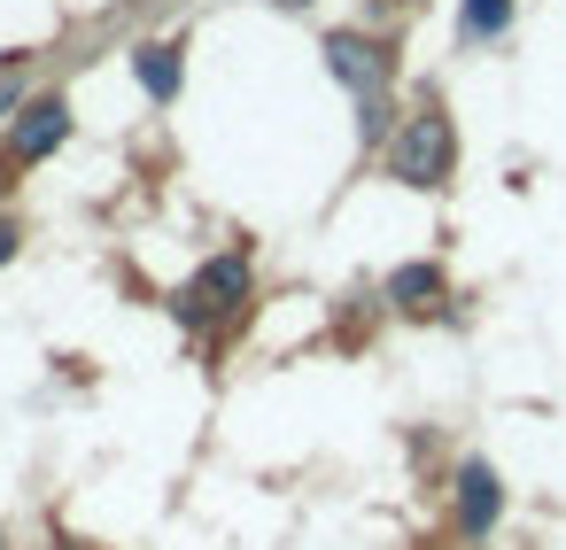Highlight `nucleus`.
Listing matches in <instances>:
<instances>
[{
	"instance_id": "1",
	"label": "nucleus",
	"mask_w": 566,
	"mask_h": 550,
	"mask_svg": "<svg viewBox=\"0 0 566 550\" xmlns=\"http://www.w3.org/2000/svg\"><path fill=\"white\" fill-rule=\"evenodd\" d=\"M450 156H458V140H450V117H411L403 133H396V148H388V171L403 179V187H442L450 179Z\"/></svg>"
},
{
	"instance_id": "2",
	"label": "nucleus",
	"mask_w": 566,
	"mask_h": 550,
	"mask_svg": "<svg viewBox=\"0 0 566 550\" xmlns=\"http://www.w3.org/2000/svg\"><path fill=\"white\" fill-rule=\"evenodd\" d=\"M249 303V256H210L195 272V287L179 295V318L187 326H210V318H233Z\"/></svg>"
},
{
	"instance_id": "3",
	"label": "nucleus",
	"mask_w": 566,
	"mask_h": 550,
	"mask_svg": "<svg viewBox=\"0 0 566 550\" xmlns=\"http://www.w3.org/2000/svg\"><path fill=\"white\" fill-rule=\"evenodd\" d=\"M63 140H71V102H63V94H48V102H32V109L17 117L9 156H17V163H40V156H55Z\"/></svg>"
},
{
	"instance_id": "4",
	"label": "nucleus",
	"mask_w": 566,
	"mask_h": 550,
	"mask_svg": "<svg viewBox=\"0 0 566 550\" xmlns=\"http://www.w3.org/2000/svg\"><path fill=\"white\" fill-rule=\"evenodd\" d=\"M326 63H334V78H342L357 102H373V94H380V78H388L380 47H365L357 32H334V40H326Z\"/></svg>"
},
{
	"instance_id": "5",
	"label": "nucleus",
	"mask_w": 566,
	"mask_h": 550,
	"mask_svg": "<svg viewBox=\"0 0 566 550\" xmlns=\"http://www.w3.org/2000/svg\"><path fill=\"white\" fill-rule=\"evenodd\" d=\"M496 511H504V488H496V473L473 457V465H458V527L465 535H489L496 527Z\"/></svg>"
},
{
	"instance_id": "6",
	"label": "nucleus",
	"mask_w": 566,
	"mask_h": 550,
	"mask_svg": "<svg viewBox=\"0 0 566 550\" xmlns=\"http://www.w3.org/2000/svg\"><path fill=\"white\" fill-rule=\"evenodd\" d=\"M388 303H403V310H434V303H442V272H434V264H403V272L388 279Z\"/></svg>"
},
{
	"instance_id": "7",
	"label": "nucleus",
	"mask_w": 566,
	"mask_h": 550,
	"mask_svg": "<svg viewBox=\"0 0 566 550\" xmlns=\"http://www.w3.org/2000/svg\"><path fill=\"white\" fill-rule=\"evenodd\" d=\"M133 71H140V86H148L156 102H179V47H140Z\"/></svg>"
},
{
	"instance_id": "8",
	"label": "nucleus",
	"mask_w": 566,
	"mask_h": 550,
	"mask_svg": "<svg viewBox=\"0 0 566 550\" xmlns=\"http://www.w3.org/2000/svg\"><path fill=\"white\" fill-rule=\"evenodd\" d=\"M504 24H512V0H465V32L473 40H496Z\"/></svg>"
},
{
	"instance_id": "9",
	"label": "nucleus",
	"mask_w": 566,
	"mask_h": 550,
	"mask_svg": "<svg viewBox=\"0 0 566 550\" xmlns=\"http://www.w3.org/2000/svg\"><path fill=\"white\" fill-rule=\"evenodd\" d=\"M9 256H17V233H9V225H0V264H9Z\"/></svg>"
},
{
	"instance_id": "10",
	"label": "nucleus",
	"mask_w": 566,
	"mask_h": 550,
	"mask_svg": "<svg viewBox=\"0 0 566 550\" xmlns=\"http://www.w3.org/2000/svg\"><path fill=\"white\" fill-rule=\"evenodd\" d=\"M280 9H311V0H280Z\"/></svg>"
},
{
	"instance_id": "11",
	"label": "nucleus",
	"mask_w": 566,
	"mask_h": 550,
	"mask_svg": "<svg viewBox=\"0 0 566 550\" xmlns=\"http://www.w3.org/2000/svg\"><path fill=\"white\" fill-rule=\"evenodd\" d=\"M0 109H9V86H0Z\"/></svg>"
}]
</instances>
